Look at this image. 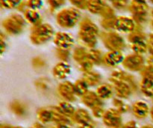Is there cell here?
Listing matches in <instances>:
<instances>
[{
    "label": "cell",
    "instance_id": "cb8c5ba5",
    "mask_svg": "<svg viewBox=\"0 0 153 128\" xmlns=\"http://www.w3.org/2000/svg\"><path fill=\"white\" fill-rule=\"evenodd\" d=\"M123 128H137V127H136V124L134 122H129Z\"/></svg>",
    "mask_w": 153,
    "mask_h": 128
},
{
    "label": "cell",
    "instance_id": "52a82bcc",
    "mask_svg": "<svg viewBox=\"0 0 153 128\" xmlns=\"http://www.w3.org/2000/svg\"><path fill=\"white\" fill-rule=\"evenodd\" d=\"M104 121L106 125L117 128L120 126L121 119L119 112L117 110L111 109L104 115Z\"/></svg>",
    "mask_w": 153,
    "mask_h": 128
},
{
    "label": "cell",
    "instance_id": "484cf974",
    "mask_svg": "<svg viewBox=\"0 0 153 128\" xmlns=\"http://www.w3.org/2000/svg\"><path fill=\"white\" fill-rule=\"evenodd\" d=\"M58 128H70V126L67 125V124H61L58 125Z\"/></svg>",
    "mask_w": 153,
    "mask_h": 128
},
{
    "label": "cell",
    "instance_id": "2e32d148",
    "mask_svg": "<svg viewBox=\"0 0 153 128\" xmlns=\"http://www.w3.org/2000/svg\"><path fill=\"white\" fill-rule=\"evenodd\" d=\"M133 48L137 52H143L146 50V45L143 40H141V41H137L135 42V43H133Z\"/></svg>",
    "mask_w": 153,
    "mask_h": 128
},
{
    "label": "cell",
    "instance_id": "d4e9b609",
    "mask_svg": "<svg viewBox=\"0 0 153 128\" xmlns=\"http://www.w3.org/2000/svg\"><path fill=\"white\" fill-rule=\"evenodd\" d=\"M149 47L151 51L153 52V34H151L149 37Z\"/></svg>",
    "mask_w": 153,
    "mask_h": 128
},
{
    "label": "cell",
    "instance_id": "836d02e7",
    "mask_svg": "<svg viewBox=\"0 0 153 128\" xmlns=\"http://www.w3.org/2000/svg\"><path fill=\"white\" fill-rule=\"evenodd\" d=\"M110 1H113V0H110Z\"/></svg>",
    "mask_w": 153,
    "mask_h": 128
},
{
    "label": "cell",
    "instance_id": "7a4b0ae2",
    "mask_svg": "<svg viewBox=\"0 0 153 128\" xmlns=\"http://www.w3.org/2000/svg\"><path fill=\"white\" fill-rule=\"evenodd\" d=\"M80 13L75 8L64 9L59 12L57 16V22L59 25L64 28H70L74 26L79 21Z\"/></svg>",
    "mask_w": 153,
    "mask_h": 128
},
{
    "label": "cell",
    "instance_id": "9c48e42d",
    "mask_svg": "<svg viewBox=\"0 0 153 128\" xmlns=\"http://www.w3.org/2000/svg\"><path fill=\"white\" fill-rule=\"evenodd\" d=\"M105 0H88L87 7L93 13H102L106 7Z\"/></svg>",
    "mask_w": 153,
    "mask_h": 128
},
{
    "label": "cell",
    "instance_id": "3957f363",
    "mask_svg": "<svg viewBox=\"0 0 153 128\" xmlns=\"http://www.w3.org/2000/svg\"><path fill=\"white\" fill-rule=\"evenodd\" d=\"M53 34V30L49 24H40L36 25L31 34V39L34 43H44Z\"/></svg>",
    "mask_w": 153,
    "mask_h": 128
},
{
    "label": "cell",
    "instance_id": "5b68a950",
    "mask_svg": "<svg viewBox=\"0 0 153 128\" xmlns=\"http://www.w3.org/2000/svg\"><path fill=\"white\" fill-rule=\"evenodd\" d=\"M102 38L107 46L112 49H121L124 46L122 37L114 32H108L102 34Z\"/></svg>",
    "mask_w": 153,
    "mask_h": 128
},
{
    "label": "cell",
    "instance_id": "7402d4cb",
    "mask_svg": "<svg viewBox=\"0 0 153 128\" xmlns=\"http://www.w3.org/2000/svg\"><path fill=\"white\" fill-rule=\"evenodd\" d=\"M94 114L95 116L97 117H101L102 115H103V111L102 109H100V108H99L98 106L96 108H94Z\"/></svg>",
    "mask_w": 153,
    "mask_h": 128
},
{
    "label": "cell",
    "instance_id": "4fadbf2b",
    "mask_svg": "<svg viewBox=\"0 0 153 128\" xmlns=\"http://www.w3.org/2000/svg\"><path fill=\"white\" fill-rule=\"evenodd\" d=\"M39 119L43 123L49 122L52 119V112L46 109H42L38 112Z\"/></svg>",
    "mask_w": 153,
    "mask_h": 128
},
{
    "label": "cell",
    "instance_id": "ba28073f",
    "mask_svg": "<svg viewBox=\"0 0 153 128\" xmlns=\"http://www.w3.org/2000/svg\"><path fill=\"white\" fill-rule=\"evenodd\" d=\"M55 43L63 49H67L73 46V39L69 34L65 32H58L54 37Z\"/></svg>",
    "mask_w": 153,
    "mask_h": 128
},
{
    "label": "cell",
    "instance_id": "f546056e",
    "mask_svg": "<svg viewBox=\"0 0 153 128\" xmlns=\"http://www.w3.org/2000/svg\"><path fill=\"white\" fill-rule=\"evenodd\" d=\"M152 16H153V10L152 11Z\"/></svg>",
    "mask_w": 153,
    "mask_h": 128
},
{
    "label": "cell",
    "instance_id": "8992f818",
    "mask_svg": "<svg viewBox=\"0 0 153 128\" xmlns=\"http://www.w3.org/2000/svg\"><path fill=\"white\" fill-rule=\"evenodd\" d=\"M114 28L121 32H132L135 28V24L131 18L120 16L116 19Z\"/></svg>",
    "mask_w": 153,
    "mask_h": 128
},
{
    "label": "cell",
    "instance_id": "5bb4252c",
    "mask_svg": "<svg viewBox=\"0 0 153 128\" xmlns=\"http://www.w3.org/2000/svg\"><path fill=\"white\" fill-rule=\"evenodd\" d=\"M21 0H1V4L5 8H13L20 4Z\"/></svg>",
    "mask_w": 153,
    "mask_h": 128
},
{
    "label": "cell",
    "instance_id": "603a6c76",
    "mask_svg": "<svg viewBox=\"0 0 153 128\" xmlns=\"http://www.w3.org/2000/svg\"><path fill=\"white\" fill-rule=\"evenodd\" d=\"M79 128H94V127H93V125L90 122H87L85 123V124H81Z\"/></svg>",
    "mask_w": 153,
    "mask_h": 128
},
{
    "label": "cell",
    "instance_id": "f1b7e54d",
    "mask_svg": "<svg viewBox=\"0 0 153 128\" xmlns=\"http://www.w3.org/2000/svg\"><path fill=\"white\" fill-rule=\"evenodd\" d=\"M31 128H41V127H40V126H39V125H36V126H34V127H33Z\"/></svg>",
    "mask_w": 153,
    "mask_h": 128
},
{
    "label": "cell",
    "instance_id": "4316f807",
    "mask_svg": "<svg viewBox=\"0 0 153 128\" xmlns=\"http://www.w3.org/2000/svg\"><path fill=\"white\" fill-rule=\"evenodd\" d=\"M142 128H153L152 126H144V127H143Z\"/></svg>",
    "mask_w": 153,
    "mask_h": 128
},
{
    "label": "cell",
    "instance_id": "e0dca14e",
    "mask_svg": "<svg viewBox=\"0 0 153 128\" xmlns=\"http://www.w3.org/2000/svg\"><path fill=\"white\" fill-rule=\"evenodd\" d=\"M65 2V0H48V3L50 5L52 10H55L58 7H61L64 3Z\"/></svg>",
    "mask_w": 153,
    "mask_h": 128
},
{
    "label": "cell",
    "instance_id": "d6986e66",
    "mask_svg": "<svg viewBox=\"0 0 153 128\" xmlns=\"http://www.w3.org/2000/svg\"><path fill=\"white\" fill-rule=\"evenodd\" d=\"M111 91L110 88L106 86H103L99 89V94H100V97H102V98L109 97V96L111 95Z\"/></svg>",
    "mask_w": 153,
    "mask_h": 128
},
{
    "label": "cell",
    "instance_id": "8fae6325",
    "mask_svg": "<svg viewBox=\"0 0 153 128\" xmlns=\"http://www.w3.org/2000/svg\"><path fill=\"white\" fill-rule=\"evenodd\" d=\"M24 16H25V19L29 22L34 24L36 25H39L38 22H40V17L39 13L35 10L31 8L26 9L24 12Z\"/></svg>",
    "mask_w": 153,
    "mask_h": 128
},
{
    "label": "cell",
    "instance_id": "9a60e30c",
    "mask_svg": "<svg viewBox=\"0 0 153 128\" xmlns=\"http://www.w3.org/2000/svg\"><path fill=\"white\" fill-rule=\"evenodd\" d=\"M59 109L61 110V112L63 114L67 115H73V112H74V109L73 108L70 106V104L67 103H64L61 105V106L59 107Z\"/></svg>",
    "mask_w": 153,
    "mask_h": 128
},
{
    "label": "cell",
    "instance_id": "83f0119b",
    "mask_svg": "<svg viewBox=\"0 0 153 128\" xmlns=\"http://www.w3.org/2000/svg\"><path fill=\"white\" fill-rule=\"evenodd\" d=\"M151 116H152V118L153 119V107H152V110H151Z\"/></svg>",
    "mask_w": 153,
    "mask_h": 128
},
{
    "label": "cell",
    "instance_id": "ffe728a7",
    "mask_svg": "<svg viewBox=\"0 0 153 128\" xmlns=\"http://www.w3.org/2000/svg\"><path fill=\"white\" fill-rule=\"evenodd\" d=\"M73 4L79 8H85L87 7L88 1L87 0H70Z\"/></svg>",
    "mask_w": 153,
    "mask_h": 128
},
{
    "label": "cell",
    "instance_id": "277c9868",
    "mask_svg": "<svg viewBox=\"0 0 153 128\" xmlns=\"http://www.w3.org/2000/svg\"><path fill=\"white\" fill-rule=\"evenodd\" d=\"M25 25L24 19L19 15L13 14L5 19L3 22V27L10 34H18Z\"/></svg>",
    "mask_w": 153,
    "mask_h": 128
},
{
    "label": "cell",
    "instance_id": "44dd1931",
    "mask_svg": "<svg viewBox=\"0 0 153 128\" xmlns=\"http://www.w3.org/2000/svg\"><path fill=\"white\" fill-rule=\"evenodd\" d=\"M113 5L117 8H123L126 6L128 3V0H113L112 1Z\"/></svg>",
    "mask_w": 153,
    "mask_h": 128
},
{
    "label": "cell",
    "instance_id": "30bf717a",
    "mask_svg": "<svg viewBox=\"0 0 153 128\" xmlns=\"http://www.w3.org/2000/svg\"><path fill=\"white\" fill-rule=\"evenodd\" d=\"M133 112L137 118H145L149 113V108L143 102H137L133 106Z\"/></svg>",
    "mask_w": 153,
    "mask_h": 128
},
{
    "label": "cell",
    "instance_id": "d6a6232c",
    "mask_svg": "<svg viewBox=\"0 0 153 128\" xmlns=\"http://www.w3.org/2000/svg\"><path fill=\"white\" fill-rule=\"evenodd\" d=\"M15 128H20V127H15Z\"/></svg>",
    "mask_w": 153,
    "mask_h": 128
},
{
    "label": "cell",
    "instance_id": "4dcf8cb0",
    "mask_svg": "<svg viewBox=\"0 0 153 128\" xmlns=\"http://www.w3.org/2000/svg\"><path fill=\"white\" fill-rule=\"evenodd\" d=\"M152 27H153V21H152Z\"/></svg>",
    "mask_w": 153,
    "mask_h": 128
},
{
    "label": "cell",
    "instance_id": "1f68e13d",
    "mask_svg": "<svg viewBox=\"0 0 153 128\" xmlns=\"http://www.w3.org/2000/svg\"><path fill=\"white\" fill-rule=\"evenodd\" d=\"M150 1H152V2L153 3V0H150Z\"/></svg>",
    "mask_w": 153,
    "mask_h": 128
},
{
    "label": "cell",
    "instance_id": "ac0fdd59",
    "mask_svg": "<svg viewBox=\"0 0 153 128\" xmlns=\"http://www.w3.org/2000/svg\"><path fill=\"white\" fill-rule=\"evenodd\" d=\"M26 3L27 6L29 8L34 9V10H35L36 8H38L42 5L41 0H28Z\"/></svg>",
    "mask_w": 153,
    "mask_h": 128
},
{
    "label": "cell",
    "instance_id": "7c38bea8",
    "mask_svg": "<svg viewBox=\"0 0 153 128\" xmlns=\"http://www.w3.org/2000/svg\"><path fill=\"white\" fill-rule=\"evenodd\" d=\"M75 120L77 122L80 123L81 124H85V123L89 122L90 116L86 111L81 109V110L76 112V114H75Z\"/></svg>",
    "mask_w": 153,
    "mask_h": 128
},
{
    "label": "cell",
    "instance_id": "6da1fadb",
    "mask_svg": "<svg viewBox=\"0 0 153 128\" xmlns=\"http://www.w3.org/2000/svg\"><path fill=\"white\" fill-rule=\"evenodd\" d=\"M98 28L90 19H85L82 22L79 30V38L89 46H93L97 42Z\"/></svg>",
    "mask_w": 153,
    "mask_h": 128
}]
</instances>
